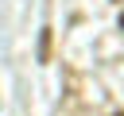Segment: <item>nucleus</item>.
I'll use <instances>...</instances> for the list:
<instances>
[{
	"mask_svg": "<svg viewBox=\"0 0 124 116\" xmlns=\"http://www.w3.org/2000/svg\"><path fill=\"white\" fill-rule=\"evenodd\" d=\"M46 50H50V31H43V39H39V58L46 62Z\"/></svg>",
	"mask_w": 124,
	"mask_h": 116,
	"instance_id": "nucleus-1",
	"label": "nucleus"
},
{
	"mask_svg": "<svg viewBox=\"0 0 124 116\" xmlns=\"http://www.w3.org/2000/svg\"><path fill=\"white\" fill-rule=\"evenodd\" d=\"M120 31H124V15H120Z\"/></svg>",
	"mask_w": 124,
	"mask_h": 116,
	"instance_id": "nucleus-2",
	"label": "nucleus"
}]
</instances>
